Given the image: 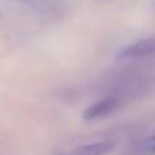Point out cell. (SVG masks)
Returning a JSON list of instances; mask_svg holds the SVG:
<instances>
[{"instance_id":"obj_1","label":"cell","mask_w":155,"mask_h":155,"mask_svg":"<svg viewBox=\"0 0 155 155\" xmlns=\"http://www.w3.org/2000/svg\"><path fill=\"white\" fill-rule=\"evenodd\" d=\"M118 106L117 98H104L97 101L95 104H93L91 106H88L83 113V118L84 120H94V118H99L104 116L112 113L113 110H116V107Z\"/></svg>"},{"instance_id":"obj_2","label":"cell","mask_w":155,"mask_h":155,"mask_svg":"<svg viewBox=\"0 0 155 155\" xmlns=\"http://www.w3.org/2000/svg\"><path fill=\"white\" fill-rule=\"evenodd\" d=\"M155 53V40L139 41L134 45L128 46L121 52V59H135V57H143Z\"/></svg>"},{"instance_id":"obj_3","label":"cell","mask_w":155,"mask_h":155,"mask_svg":"<svg viewBox=\"0 0 155 155\" xmlns=\"http://www.w3.org/2000/svg\"><path fill=\"white\" fill-rule=\"evenodd\" d=\"M113 147H114V144L110 142H97L80 146L75 150H71L61 155H106L113 150Z\"/></svg>"},{"instance_id":"obj_4","label":"cell","mask_w":155,"mask_h":155,"mask_svg":"<svg viewBox=\"0 0 155 155\" xmlns=\"http://www.w3.org/2000/svg\"><path fill=\"white\" fill-rule=\"evenodd\" d=\"M136 147L143 154H155V136H151V137L142 140Z\"/></svg>"},{"instance_id":"obj_5","label":"cell","mask_w":155,"mask_h":155,"mask_svg":"<svg viewBox=\"0 0 155 155\" xmlns=\"http://www.w3.org/2000/svg\"><path fill=\"white\" fill-rule=\"evenodd\" d=\"M22 2H31V0H22Z\"/></svg>"}]
</instances>
